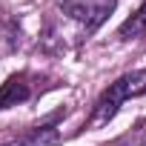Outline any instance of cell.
I'll list each match as a JSON object with an SVG mask.
<instances>
[{"mask_svg": "<svg viewBox=\"0 0 146 146\" xmlns=\"http://www.w3.org/2000/svg\"><path fill=\"white\" fill-rule=\"evenodd\" d=\"M115 6L117 0H57L46 37L57 40L60 46L83 43L106 23Z\"/></svg>", "mask_w": 146, "mask_h": 146, "instance_id": "cell-1", "label": "cell"}, {"mask_svg": "<svg viewBox=\"0 0 146 146\" xmlns=\"http://www.w3.org/2000/svg\"><path fill=\"white\" fill-rule=\"evenodd\" d=\"M146 95V69H135V72H126V75H120L115 83H109L100 98L95 100V109H92V117H89V126L98 129V126H106L126 100L132 98H140Z\"/></svg>", "mask_w": 146, "mask_h": 146, "instance_id": "cell-2", "label": "cell"}, {"mask_svg": "<svg viewBox=\"0 0 146 146\" xmlns=\"http://www.w3.org/2000/svg\"><path fill=\"white\" fill-rule=\"evenodd\" d=\"M32 98V83L26 75H12L3 86H0V112L3 109H12V106H20Z\"/></svg>", "mask_w": 146, "mask_h": 146, "instance_id": "cell-3", "label": "cell"}, {"mask_svg": "<svg viewBox=\"0 0 146 146\" xmlns=\"http://www.w3.org/2000/svg\"><path fill=\"white\" fill-rule=\"evenodd\" d=\"M57 140H60L57 126H54V120H49V123H40V126L23 132L20 137H15L3 146H57Z\"/></svg>", "mask_w": 146, "mask_h": 146, "instance_id": "cell-4", "label": "cell"}, {"mask_svg": "<svg viewBox=\"0 0 146 146\" xmlns=\"http://www.w3.org/2000/svg\"><path fill=\"white\" fill-rule=\"evenodd\" d=\"M117 37L120 40H143L146 37V0L137 6V12L132 17H126L117 29Z\"/></svg>", "mask_w": 146, "mask_h": 146, "instance_id": "cell-5", "label": "cell"}, {"mask_svg": "<svg viewBox=\"0 0 146 146\" xmlns=\"http://www.w3.org/2000/svg\"><path fill=\"white\" fill-rule=\"evenodd\" d=\"M112 146H146V135H129V137H120L117 143H112Z\"/></svg>", "mask_w": 146, "mask_h": 146, "instance_id": "cell-6", "label": "cell"}]
</instances>
